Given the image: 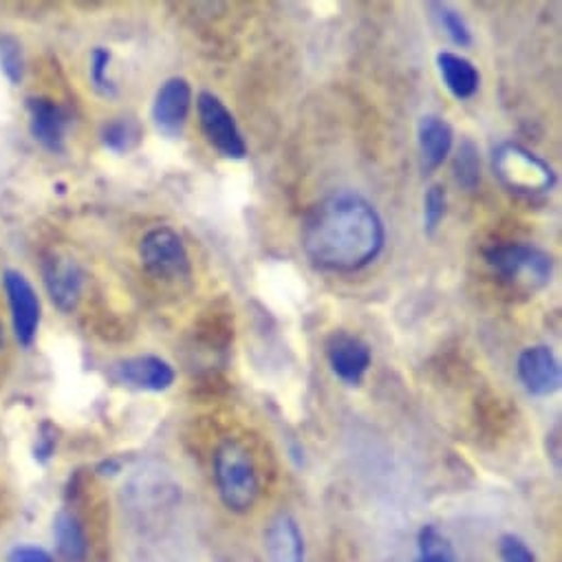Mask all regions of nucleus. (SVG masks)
Returning a JSON list of instances; mask_svg holds the SVG:
<instances>
[{
	"instance_id": "nucleus-1",
	"label": "nucleus",
	"mask_w": 562,
	"mask_h": 562,
	"mask_svg": "<svg viewBox=\"0 0 562 562\" xmlns=\"http://www.w3.org/2000/svg\"><path fill=\"white\" fill-rule=\"evenodd\" d=\"M384 223L378 210L353 192L323 199L303 225L307 258L327 271H358L384 247Z\"/></svg>"
},
{
	"instance_id": "nucleus-2",
	"label": "nucleus",
	"mask_w": 562,
	"mask_h": 562,
	"mask_svg": "<svg viewBox=\"0 0 562 562\" xmlns=\"http://www.w3.org/2000/svg\"><path fill=\"white\" fill-rule=\"evenodd\" d=\"M214 481L223 505L229 512L245 514L258 498V472L249 450L236 441H223L214 452Z\"/></svg>"
},
{
	"instance_id": "nucleus-3",
	"label": "nucleus",
	"mask_w": 562,
	"mask_h": 562,
	"mask_svg": "<svg viewBox=\"0 0 562 562\" xmlns=\"http://www.w3.org/2000/svg\"><path fill=\"white\" fill-rule=\"evenodd\" d=\"M485 258L501 280L520 292L542 290L553 273L551 256L529 243L494 245Z\"/></svg>"
},
{
	"instance_id": "nucleus-4",
	"label": "nucleus",
	"mask_w": 562,
	"mask_h": 562,
	"mask_svg": "<svg viewBox=\"0 0 562 562\" xmlns=\"http://www.w3.org/2000/svg\"><path fill=\"white\" fill-rule=\"evenodd\" d=\"M492 164L498 181L509 192H516L522 196L544 194L555 183V175L549 168V164H544L540 157H536L527 148L512 142L501 144L494 150Z\"/></svg>"
},
{
	"instance_id": "nucleus-5",
	"label": "nucleus",
	"mask_w": 562,
	"mask_h": 562,
	"mask_svg": "<svg viewBox=\"0 0 562 562\" xmlns=\"http://www.w3.org/2000/svg\"><path fill=\"white\" fill-rule=\"evenodd\" d=\"M144 267L161 280H181L190 276V258L186 245L170 227L150 229L139 245Z\"/></svg>"
},
{
	"instance_id": "nucleus-6",
	"label": "nucleus",
	"mask_w": 562,
	"mask_h": 562,
	"mask_svg": "<svg viewBox=\"0 0 562 562\" xmlns=\"http://www.w3.org/2000/svg\"><path fill=\"white\" fill-rule=\"evenodd\" d=\"M196 106H199L201 128L207 142L227 159H245L247 144L227 106L214 93H207V91H203L196 98Z\"/></svg>"
},
{
	"instance_id": "nucleus-7",
	"label": "nucleus",
	"mask_w": 562,
	"mask_h": 562,
	"mask_svg": "<svg viewBox=\"0 0 562 562\" xmlns=\"http://www.w3.org/2000/svg\"><path fill=\"white\" fill-rule=\"evenodd\" d=\"M3 285L10 301V310H12L16 340L23 347H32L41 327V301L36 296V290L16 269H8L3 273Z\"/></svg>"
},
{
	"instance_id": "nucleus-8",
	"label": "nucleus",
	"mask_w": 562,
	"mask_h": 562,
	"mask_svg": "<svg viewBox=\"0 0 562 562\" xmlns=\"http://www.w3.org/2000/svg\"><path fill=\"white\" fill-rule=\"evenodd\" d=\"M43 273H45V285L52 303L60 312L71 314L80 305L82 288H85V271L78 265V260L67 254L54 251L45 258Z\"/></svg>"
},
{
	"instance_id": "nucleus-9",
	"label": "nucleus",
	"mask_w": 562,
	"mask_h": 562,
	"mask_svg": "<svg viewBox=\"0 0 562 562\" xmlns=\"http://www.w3.org/2000/svg\"><path fill=\"white\" fill-rule=\"evenodd\" d=\"M111 378L133 391L161 393L172 386L175 369L157 356H137L120 360L111 367Z\"/></svg>"
},
{
	"instance_id": "nucleus-10",
	"label": "nucleus",
	"mask_w": 562,
	"mask_h": 562,
	"mask_svg": "<svg viewBox=\"0 0 562 562\" xmlns=\"http://www.w3.org/2000/svg\"><path fill=\"white\" fill-rule=\"evenodd\" d=\"M192 104V89L183 78H170L161 85L153 102V120L166 137H179L186 128Z\"/></svg>"
},
{
	"instance_id": "nucleus-11",
	"label": "nucleus",
	"mask_w": 562,
	"mask_h": 562,
	"mask_svg": "<svg viewBox=\"0 0 562 562\" xmlns=\"http://www.w3.org/2000/svg\"><path fill=\"white\" fill-rule=\"evenodd\" d=\"M327 358L334 373L358 386L371 367V347L347 331H336L327 342Z\"/></svg>"
},
{
	"instance_id": "nucleus-12",
	"label": "nucleus",
	"mask_w": 562,
	"mask_h": 562,
	"mask_svg": "<svg viewBox=\"0 0 562 562\" xmlns=\"http://www.w3.org/2000/svg\"><path fill=\"white\" fill-rule=\"evenodd\" d=\"M518 378L522 386L538 397H547L560 389V364L544 345L529 347L518 358Z\"/></svg>"
},
{
	"instance_id": "nucleus-13",
	"label": "nucleus",
	"mask_w": 562,
	"mask_h": 562,
	"mask_svg": "<svg viewBox=\"0 0 562 562\" xmlns=\"http://www.w3.org/2000/svg\"><path fill=\"white\" fill-rule=\"evenodd\" d=\"M30 128L36 142L52 153L65 150V135L69 128V111L49 98H30Z\"/></svg>"
},
{
	"instance_id": "nucleus-14",
	"label": "nucleus",
	"mask_w": 562,
	"mask_h": 562,
	"mask_svg": "<svg viewBox=\"0 0 562 562\" xmlns=\"http://www.w3.org/2000/svg\"><path fill=\"white\" fill-rule=\"evenodd\" d=\"M269 562H305V538L292 514H278L265 531Z\"/></svg>"
},
{
	"instance_id": "nucleus-15",
	"label": "nucleus",
	"mask_w": 562,
	"mask_h": 562,
	"mask_svg": "<svg viewBox=\"0 0 562 562\" xmlns=\"http://www.w3.org/2000/svg\"><path fill=\"white\" fill-rule=\"evenodd\" d=\"M452 128L439 115H424L417 126L419 161L424 172L437 170L452 148Z\"/></svg>"
},
{
	"instance_id": "nucleus-16",
	"label": "nucleus",
	"mask_w": 562,
	"mask_h": 562,
	"mask_svg": "<svg viewBox=\"0 0 562 562\" xmlns=\"http://www.w3.org/2000/svg\"><path fill=\"white\" fill-rule=\"evenodd\" d=\"M437 67H439L443 85L457 100H468L479 91L481 76L468 58H463L459 54L441 52L437 56Z\"/></svg>"
},
{
	"instance_id": "nucleus-17",
	"label": "nucleus",
	"mask_w": 562,
	"mask_h": 562,
	"mask_svg": "<svg viewBox=\"0 0 562 562\" xmlns=\"http://www.w3.org/2000/svg\"><path fill=\"white\" fill-rule=\"evenodd\" d=\"M54 536L58 551L69 560V562H85L89 553V542L85 527L76 514L69 509H63L56 520H54Z\"/></svg>"
},
{
	"instance_id": "nucleus-18",
	"label": "nucleus",
	"mask_w": 562,
	"mask_h": 562,
	"mask_svg": "<svg viewBox=\"0 0 562 562\" xmlns=\"http://www.w3.org/2000/svg\"><path fill=\"white\" fill-rule=\"evenodd\" d=\"M102 142L113 153H128L139 142V124L131 117H117L104 124Z\"/></svg>"
},
{
	"instance_id": "nucleus-19",
	"label": "nucleus",
	"mask_w": 562,
	"mask_h": 562,
	"mask_svg": "<svg viewBox=\"0 0 562 562\" xmlns=\"http://www.w3.org/2000/svg\"><path fill=\"white\" fill-rule=\"evenodd\" d=\"M452 168H454V179L459 186H463L465 190H474L479 186L481 164H479V150H476L474 142L463 139V144L457 150Z\"/></svg>"
},
{
	"instance_id": "nucleus-20",
	"label": "nucleus",
	"mask_w": 562,
	"mask_h": 562,
	"mask_svg": "<svg viewBox=\"0 0 562 562\" xmlns=\"http://www.w3.org/2000/svg\"><path fill=\"white\" fill-rule=\"evenodd\" d=\"M430 10L435 12L441 30L450 36V41L459 47H468L472 43V34H470V27L468 23L463 21V16L452 10L450 5H443V3H432Z\"/></svg>"
},
{
	"instance_id": "nucleus-21",
	"label": "nucleus",
	"mask_w": 562,
	"mask_h": 562,
	"mask_svg": "<svg viewBox=\"0 0 562 562\" xmlns=\"http://www.w3.org/2000/svg\"><path fill=\"white\" fill-rule=\"evenodd\" d=\"M0 69H3V74L12 85H21L25 74L23 49L19 41L12 36H0Z\"/></svg>"
},
{
	"instance_id": "nucleus-22",
	"label": "nucleus",
	"mask_w": 562,
	"mask_h": 562,
	"mask_svg": "<svg viewBox=\"0 0 562 562\" xmlns=\"http://www.w3.org/2000/svg\"><path fill=\"white\" fill-rule=\"evenodd\" d=\"M448 210V192L443 186L435 183L428 188L426 199H424V229L426 234H435L437 227L441 225L443 216Z\"/></svg>"
},
{
	"instance_id": "nucleus-23",
	"label": "nucleus",
	"mask_w": 562,
	"mask_h": 562,
	"mask_svg": "<svg viewBox=\"0 0 562 562\" xmlns=\"http://www.w3.org/2000/svg\"><path fill=\"white\" fill-rule=\"evenodd\" d=\"M109 65H111V52L104 49V47L93 49V54H91V82H93V89L104 98H113L117 93V87L109 78Z\"/></svg>"
},
{
	"instance_id": "nucleus-24",
	"label": "nucleus",
	"mask_w": 562,
	"mask_h": 562,
	"mask_svg": "<svg viewBox=\"0 0 562 562\" xmlns=\"http://www.w3.org/2000/svg\"><path fill=\"white\" fill-rule=\"evenodd\" d=\"M498 555L501 562H536L533 551L514 533H505L498 540Z\"/></svg>"
},
{
	"instance_id": "nucleus-25",
	"label": "nucleus",
	"mask_w": 562,
	"mask_h": 562,
	"mask_svg": "<svg viewBox=\"0 0 562 562\" xmlns=\"http://www.w3.org/2000/svg\"><path fill=\"white\" fill-rule=\"evenodd\" d=\"M58 446V430L54 424L45 422L38 430V439H36V448H34V457L38 463H47Z\"/></svg>"
},
{
	"instance_id": "nucleus-26",
	"label": "nucleus",
	"mask_w": 562,
	"mask_h": 562,
	"mask_svg": "<svg viewBox=\"0 0 562 562\" xmlns=\"http://www.w3.org/2000/svg\"><path fill=\"white\" fill-rule=\"evenodd\" d=\"M10 562H54L52 553L41 549V547H16L12 553H10Z\"/></svg>"
},
{
	"instance_id": "nucleus-27",
	"label": "nucleus",
	"mask_w": 562,
	"mask_h": 562,
	"mask_svg": "<svg viewBox=\"0 0 562 562\" xmlns=\"http://www.w3.org/2000/svg\"><path fill=\"white\" fill-rule=\"evenodd\" d=\"M417 562H454V553H419Z\"/></svg>"
},
{
	"instance_id": "nucleus-28",
	"label": "nucleus",
	"mask_w": 562,
	"mask_h": 562,
	"mask_svg": "<svg viewBox=\"0 0 562 562\" xmlns=\"http://www.w3.org/2000/svg\"><path fill=\"white\" fill-rule=\"evenodd\" d=\"M5 345V334H3V325H0V349Z\"/></svg>"
}]
</instances>
